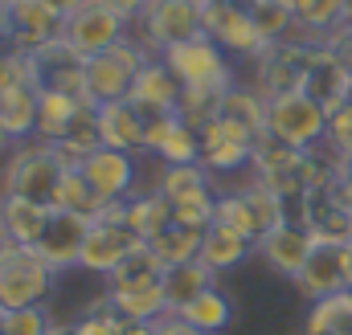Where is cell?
<instances>
[{
    "label": "cell",
    "mask_w": 352,
    "mask_h": 335,
    "mask_svg": "<svg viewBox=\"0 0 352 335\" xmlns=\"http://www.w3.org/2000/svg\"><path fill=\"white\" fill-rule=\"evenodd\" d=\"M66 160L45 139H25L0 160V196H29L37 205L58 209V188L66 176Z\"/></svg>",
    "instance_id": "cell-1"
},
{
    "label": "cell",
    "mask_w": 352,
    "mask_h": 335,
    "mask_svg": "<svg viewBox=\"0 0 352 335\" xmlns=\"http://www.w3.org/2000/svg\"><path fill=\"white\" fill-rule=\"evenodd\" d=\"M148 49L140 45V41H119V45H111V49H102V54H94L87 58V70H82V98L94 102V106H107V102H123V98H131V90H135V78H140V70L148 66Z\"/></svg>",
    "instance_id": "cell-2"
},
{
    "label": "cell",
    "mask_w": 352,
    "mask_h": 335,
    "mask_svg": "<svg viewBox=\"0 0 352 335\" xmlns=\"http://www.w3.org/2000/svg\"><path fill=\"white\" fill-rule=\"evenodd\" d=\"M324 135H328V106L316 102L311 94L291 90L266 98V139L295 152H311L324 143Z\"/></svg>",
    "instance_id": "cell-3"
},
{
    "label": "cell",
    "mask_w": 352,
    "mask_h": 335,
    "mask_svg": "<svg viewBox=\"0 0 352 335\" xmlns=\"http://www.w3.org/2000/svg\"><path fill=\"white\" fill-rule=\"evenodd\" d=\"M123 205H127V200H115V205H107L98 217H90L87 242H82V253H78V270H90V274H102V278H107L127 253H135L144 246V238L127 225Z\"/></svg>",
    "instance_id": "cell-4"
},
{
    "label": "cell",
    "mask_w": 352,
    "mask_h": 335,
    "mask_svg": "<svg viewBox=\"0 0 352 335\" xmlns=\"http://www.w3.org/2000/svg\"><path fill=\"white\" fill-rule=\"evenodd\" d=\"M160 58L168 62V70L180 78L184 90H213V94L234 90V70L226 62V49L217 41H209L205 33L192 37V41H180L173 49H164Z\"/></svg>",
    "instance_id": "cell-5"
},
{
    "label": "cell",
    "mask_w": 352,
    "mask_h": 335,
    "mask_svg": "<svg viewBox=\"0 0 352 335\" xmlns=\"http://www.w3.org/2000/svg\"><path fill=\"white\" fill-rule=\"evenodd\" d=\"M54 278L58 274L29 246H8L0 253V311L41 307L54 290Z\"/></svg>",
    "instance_id": "cell-6"
},
{
    "label": "cell",
    "mask_w": 352,
    "mask_h": 335,
    "mask_svg": "<svg viewBox=\"0 0 352 335\" xmlns=\"http://www.w3.org/2000/svg\"><path fill=\"white\" fill-rule=\"evenodd\" d=\"M140 25H144L148 49L160 58L164 49H173L180 41H192V37L205 33V8H201V0H152L144 8Z\"/></svg>",
    "instance_id": "cell-7"
},
{
    "label": "cell",
    "mask_w": 352,
    "mask_h": 335,
    "mask_svg": "<svg viewBox=\"0 0 352 335\" xmlns=\"http://www.w3.org/2000/svg\"><path fill=\"white\" fill-rule=\"evenodd\" d=\"M201 8H205V37L217 41L226 54H250V58L266 54L270 41L242 0H201Z\"/></svg>",
    "instance_id": "cell-8"
},
{
    "label": "cell",
    "mask_w": 352,
    "mask_h": 335,
    "mask_svg": "<svg viewBox=\"0 0 352 335\" xmlns=\"http://www.w3.org/2000/svg\"><path fill=\"white\" fill-rule=\"evenodd\" d=\"M295 286L303 290V299H328L352 286V242H316Z\"/></svg>",
    "instance_id": "cell-9"
},
{
    "label": "cell",
    "mask_w": 352,
    "mask_h": 335,
    "mask_svg": "<svg viewBox=\"0 0 352 335\" xmlns=\"http://www.w3.org/2000/svg\"><path fill=\"white\" fill-rule=\"evenodd\" d=\"M131 21H123L115 8H107V4H98V0H90L82 4L78 12H70L66 16V29H62V41H70L82 58H94V54H102V49H111V45H119V41H127L131 33Z\"/></svg>",
    "instance_id": "cell-10"
},
{
    "label": "cell",
    "mask_w": 352,
    "mask_h": 335,
    "mask_svg": "<svg viewBox=\"0 0 352 335\" xmlns=\"http://www.w3.org/2000/svg\"><path fill=\"white\" fill-rule=\"evenodd\" d=\"M87 229H90V217L70 213V209H54L50 221H45V229H41V238H37L29 250L37 253L54 274H62V270L78 266V253H82V242H87Z\"/></svg>",
    "instance_id": "cell-11"
},
{
    "label": "cell",
    "mask_w": 352,
    "mask_h": 335,
    "mask_svg": "<svg viewBox=\"0 0 352 335\" xmlns=\"http://www.w3.org/2000/svg\"><path fill=\"white\" fill-rule=\"evenodd\" d=\"M29 58V78L37 90H58V94H82V70H87V58L70 45V41H50Z\"/></svg>",
    "instance_id": "cell-12"
},
{
    "label": "cell",
    "mask_w": 352,
    "mask_h": 335,
    "mask_svg": "<svg viewBox=\"0 0 352 335\" xmlns=\"http://www.w3.org/2000/svg\"><path fill=\"white\" fill-rule=\"evenodd\" d=\"M254 143L258 139L246 127H238V123L217 115V119H209L201 127V164L209 172H234V168L254 160Z\"/></svg>",
    "instance_id": "cell-13"
},
{
    "label": "cell",
    "mask_w": 352,
    "mask_h": 335,
    "mask_svg": "<svg viewBox=\"0 0 352 335\" xmlns=\"http://www.w3.org/2000/svg\"><path fill=\"white\" fill-rule=\"evenodd\" d=\"M4 16H8V37L21 54H33L50 41H58L66 29V16L54 12L45 0H12L4 8Z\"/></svg>",
    "instance_id": "cell-14"
},
{
    "label": "cell",
    "mask_w": 352,
    "mask_h": 335,
    "mask_svg": "<svg viewBox=\"0 0 352 335\" xmlns=\"http://www.w3.org/2000/svg\"><path fill=\"white\" fill-rule=\"evenodd\" d=\"M78 168H82V176L90 180V188L98 192L102 205L127 200L131 188H135V160H131V152H119V148H94Z\"/></svg>",
    "instance_id": "cell-15"
},
{
    "label": "cell",
    "mask_w": 352,
    "mask_h": 335,
    "mask_svg": "<svg viewBox=\"0 0 352 335\" xmlns=\"http://www.w3.org/2000/svg\"><path fill=\"white\" fill-rule=\"evenodd\" d=\"M349 74H352V66L332 45H311V58H307L299 90L311 94L316 102H324L328 111H336L340 102H349Z\"/></svg>",
    "instance_id": "cell-16"
},
{
    "label": "cell",
    "mask_w": 352,
    "mask_h": 335,
    "mask_svg": "<svg viewBox=\"0 0 352 335\" xmlns=\"http://www.w3.org/2000/svg\"><path fill=\"white\" fill-rule=\"evenodd\" d=\"M316 246V238H311V229L307 225H295V221H287V225H278V229H270L258 238V246L254 253L263 257L266 266L274 270V274H283V278H299V270H303V262H307V253Z\"/></svg>",
    "instance_id": "cell-17"
},
{
    "label": "cell",
    "mask_w": 352,
    "mask_h": 335,
    "mask_svg": "<svg viewBox=\"0 0 352 335\" xmlns=\"http://www.w3.org/2000/svg\"><path fill=\"white\" fill-rule=\"evenodd\" d=\"M217 286V270L213 266H205L201 257H192V262H180V266H164V278H160V290H164V307L180 315L197 294H205V290H213Z\"/></svg>",
    "instance_id": "cell-18"
},
{
    "label": "cell",
    "mask_w": 352,
    "mask_h": 335,
    "mask_svg": "<svg viewBox=\"0 0 352 335\" xmlns=\"http://www.w3.org/2000/svg\"><path fill=\"white\" fill-rule=\"evenodd\" d=\"M37 86L33 78H16V82L0 86V127L12 135V143H25L29 135H37Z\"/></svg>",
    "instance_id": "cell-19"
},
{
    "label": "cell",
    "mask_w": 352,
    "mask_h": 335,
    "mask_svg": "<svg viewBox=\"0 0 352 335\" xmlns=\"http://www.w3.org/2000/svg\"><path fill=\"white\" fill-rule=\"evenodd\" d=\"M98 139H102V148L144 152V115H140V106L131 98L98 106Z\"/></svg>",
    "instance_id": "cell-20"
},
{
    "label": "cell",
    "mask_w": 352,
    "mask_h": 335,
    "mask_svg": "<svg viewBox=\"0 0 352 335\" xmlns=\"http://www.w3.org/2000/svg\"><path fill=\"white\" fill-rule=\"evenodd\" d=\"M180 94H184V86H180V78L168 70V62H164V58H148V66H144L140 78H135L131 102H135L140 111H176V106H180Z\"/></svg>",
    "instance_id": "cell-21"
},
{
    "label": "cell",
    "mask_w": 352,
    "mask_h": 335,
    "mask_svg": "<svg viewBox=\"0 0 352 335\" xmlns=\"http://www.w3.org/2000/svg\"><path fill=\"white\" fill-rule=\"evenodd\" d=\"M54 205H37L29 196H0V229L12 246H33L50 221Z\"/></svg>",
    "instance_id": "cell-22"
},
{
    "label": "cell",
    "mask_w": 352,
    "mask_h": 335,
    "mask_svg": "<svg viewBox=\"0 0 352 335\" xmlns=\"http://www.w3.org/2000/svg\"><path fill=\"white\" fill-rule=\"evenodd\" d=\"M250 250H254V242H250L246 233L230 229V225H226V221H217V217H213V225H209V229H205V238H201V262H205V266H213L217 274H221V270H230V266H238Z\"/></svg>",
    "instance_id": "cell-23"
},
{
    "label": "cell",
    "mask_w": 352,
    "mask_h": 335,
    "mask_svg": "<svg viewBox=\"0 0 352 335\" xmlns=\"http://www.w3.org/2000/svg\"><path fill=\"white\" fill-rule=\"evenodd\" d=\"M160 196H168V205H184V200H209L217 196L209 184V168L205 164H164L160 172Z\"/></svg>",
    "instance_id": "cell-24"
},
{
    "label": "cell",
    "mask_w": 352,
    "mask_h": 335,
    "mask_svg": "<svg viewBox=\"0 0 352 335\" xmlns=\"http://www.w3.org/2000/svg\"><path fill=\"white\" fill-rule=\"evenodd\" d=\"M287 8H291L295 25L307 29V33H316V37H324V45L349 21V4L344 0H287Z\"/></svg>",
    "instance_id": "cell-25"
},
{
    "label": "cell",
    "mask_w": 352,
    "mask_h": 335,
    "mask_svg": "<svg viewBox=\"0 0 352 335\" xmlns=\"http://www.w3.org/2000/svg\"><path fill=\"white\" fill-rule=\"evenodd\" d=\"M201 238H205V229H192V225H164L156 238H148V250L156 253L164 266H180V262H192V257H201Z\"/></svg>",
    "instance_id": "cell-26"
},
{
    "label": "cell",
    "mask_w": 352,
    "mask_h": 335,
    "mask_svg": "<svg viewBox=\"0 0 352 335\" xmlns=\"http://www.w3.org/2000/svg\"><path fill=\"white\" fill-rule=\"evenodd\" d=\"M303 335H352V290L316 299L307 311V332Z\"/></svg>",
    "instance_id": "cell-27"
},
{
    "label": "cell",
    "mask_w": 352,
    "mask_h": 335,
    "mask_svg": "<svg viewBox=\"0 0 352 335\" xmlns=\"http://www.w3.org/2000/svg\"><path fill=\"white\" fill-rule=\"evenodd\" d=\"M164 278V262L148 250V242L135 253H127L111 274H107V286L111 290H131V286H148V282H160Z\"/></svg>",
    "instance_id": "cell-28"
},
{
    "label": "cell",
    "mask_w": 352,
    "mask_h": 335,
    "mask_svg": "<svg viewBox=\"0 0 352 335\" xmlns=\"http://www.w3.org/2000/svg\"><path fill=\"white\" fill-rule=\"evenodd\" d=\"M123 217H127V225H131V229L148 242V238H156L164 225H173V205H168V196H160V192H148V196H127Z\"/></svg>",
    "instance_id": "cell-29"
},
{
    "label": "cell",
    "mask_w": 352,
    "mask_h": 335,
    "mask_svg": "<svg viewBox=\"0 0 352 335\" xmlns=\"http://www.w3.org/2000/svg\"><path fill=\"white\" fill-rule=\"evenodd\" d=\"M192 327H201V332L209 335H221L226 327H230V319H234V303L213 286V290H205V294H197L184 311H180Z\"/></svg>",
    "instance_id": "cell-30"
},
{
    "label": "cell",
    "mask_w": 352,
    "mask_h": 335,
    "mask_svg": "<svg viewBox=\"0 0 352 335\" xmlns=\"http://www.w3.org/2000/svg\"><path fill=\"white\" fill-rule=\"evenodd\" d=\"M111 299H115V307L127 315V319H144V323H152V319H160L168 307H164V290H160V282H148V286H131V290H111Z\"/></svg>",
    "instance_id": "cell-31"
},
{
    "label": "cell",
    "mask_w": 352,
    "mask_h": 335,
    "mask_svg": "<svg viewBox=\"0 0 352 335\" xmlns=\"http://www.w3.org/2000/svg\"><path fill=\"white\" fill-rule=\"evenodd\" d=\"M58 209L82 213V217H98L107 205H102V200H98V192L90 188V180L82 176V168H66L62 188H58Z\"/></svg>",
    "instance_id": "cell-32"
},
{
    "label": "cell",
    "mask_w": 352,
    "mask_h": 335,
    "mask_svg": "<svg viewBox=\"0 0 352 335\" xmlns=\"http://www.w3.org/2000/svg\"><path fill=\"white\" fill-rule=\"evenodd\" d=\"M50 315L45 307H16L0 311V335H50Z\"/></svg>",
    "instance_id": "cell-33"
},
{
    "label": "cell",
    "mask_w": 352,
    "mask_h": 335,
    "mask_svg": "<svg viewBox=\"0 0 352 335\" xmlns=\"http://www.w3.org/2000/svg\"><path fill=\"white\" fill-rule=\"evenodd\" d=\"M324 143L340 156H352V102H340L336 111H328V135Z\"/></svg>",
    "instance_id": "cell-34"
},
{
    "label": "cell",
    "mask_w": 352,
    "mask_h": 335,
    "mask_svg": "<svg viewBox=\"0 0 352 335\" xmlns=\"http://www.w3.org/2000/svg\"><path fill=\"white\" fill-rule=\"evenodd\" d=\"M152 335H209V332L192 327L184 315H173V311H164L160 319H152Z\"/></svg>",
    "instance_id": "cell-35"
},
{
    "label": "cell",
    "mask_w": 352,
    "mask_h": 335,
    "mask_svg": "<svg viewBox=\"0 0 352 335\" xmlns=\"http://www.w3.org/2000/svg\"><path fill=\"white\" fill-rule=\"evenodd\" d=\"M98 4H107V8H115L123 21H140L144 16V8L152 4V0H98Z\"/></svg>",
    "instance_id": "cell-36"
},
{
    "label": "cell",
    "mask_w": 352,
    "mask_h": 335,
    "mask_svg": "<svg viewBox=\"0 0 352 335\" xmlns=\"http://www.w3.org/2000/svg\"><path fill=\"white\" fill-rule=\"evenodd\" d=\"M328 45H332V49H336V54H340V58L352 66V16L340 25V29H336V33H332V37H328Z\"/></svg>",
    "instance_id": "cell-37"
},
{
    "label": "cell",
    "mask_w": 352,
    "mask_h": 335,
    "mask_svg": "<svg viewBox=\"0 0 352 335\" xmlns=\"http://www.w3.org/2000/svg\"><path fill=\"white\" fill-rule=\"evenodd\" d=\"M54 12H62V16H70V12H78L82 4H90V0H45Z\"/></svg>",
    "instance_id": "cell-38"
},
{
    "label": "cell",
    "mask_w": 352,
    "mask_h": 335,
    "mask_svg": "<svg viewBox=\"0 0 352 335\" xmlns=\"http://www.w3.org/2000/svg\"><path fill=\"white\" fill-rule=\"evenodd\" d=\"M0 49H16L12 37H8V16H4V8H0Z\"/></svg>",
    "instance_id": "cell-39"
},
{
    "label": "cell",
    "mask_w": 352,
    "mask_h": 335,
    "mask_svg": "<svg viewBox=\"0 0 352 335\" xmlns=\"http://www.w3.org/2000/svg\"><path fill=\"white\" fill-rule=\"evenodd\" d=\"M50 335H78V332H74V323H54Z\"/></svg>",
    "instance_id": "cell-40"
},
{
    "label": "cell",
    "mask_w": 352,
    "mask_h": 335,
    "mask_svg": "<svg viewBox=\"0 0 352 335\" xmlns=\"http://www.w3.org/2000/svg\"><path fill=\"white\" fill-rule=\"evenodd\" d=\"M8 246H12V242H8V238H4V229H0V253L8 250Z\"/></svg>",
    "instance_id": "cell-41"
},
{
    "label": "cell",
    "mask_w": 352,
    "mask_h": 335,
    "mask_svg": "<svg viewBox=\"0 0 352 335\" xmlns=\"http://www.w3.org/2000/svg\"><path fill=\"white\" fill-rule=\"evenodd\" d=\"M349 102H352V74H349Z\"/></svg>",
    "instance_id": "cell-42"
},
{
    "label": "cell",
    "mask_w": 352,
    "mask_h": 335,
    "mask_svg": "<svg viewBox=\"0 0 352 335\" xmlns=\"http://www.w3.org/2000/svg\"><path fill=\"white\" fill-rule=\"evenodd\" d=\"M8 4H12V0H0V8H8Z\"/></svg>",
    "instance_id": "cell-43"
},
{
    "label": "cell",
    "mask_w": 352,
    "mask_h": 335,
    "mask_svg": "<svg viewBox=\"0 0 352 335\" xmlns=\"http://www.w3.org/2000/svg\"><path fill=\"white\" fill-rule=\"evenodd\" d=\"M344 4H349V16H352V0H344Z\"/></svg>",
    "instance_id": "cell-44"
}]
</instances>
